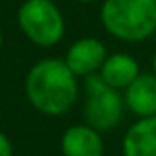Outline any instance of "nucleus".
<instances>
[{
	"instance_id": "obj_2",
	"label": "nucleus",
	"mask_w": 156,
	"mask_h": 156,
	"mask_svg": "<svg viewBox=\"0 0 156 156\" xmlns=\"http://www.w3.org/2000/svg\"><path fill=\"white\" fill-rule=\"evenodd\" d=\"M99 19L114 39L141 42L156 31V0H105Z\"/></svg>"
},
{
	"instance_id": "obj_1",
	"label": "nucleus",
	"mask_w": 156,
	"mask_h": 156,
	"mask_svg": "<svg viewBox=\"0 0 156 156\" xmlns=\"http://www.w3.org/2000/svg\"><path fill=\"white\" fill-rule=\"evenodd\" d=\"M26 98L35 110L46 116L68 112L79 96L77 75L62 59H42L35 62L24 81Z\"/></svg>"
},
{
	"instance_id": "obj_11",
	"label": "nucleus",
	"mask_w": 156,
	"mask_h": 156,
	"mask_svg": "<svg viewBox=\"0 0 156 156\" xmlns=\"http://www.w3.org/2000/svg\"><path fill=\"white\" fill-rule=\"evenodd\" d=\"M152 72L156 73V53H154V57H152Z\"/></svg>"
},
{
	"instance_id": "obj_3",
	"label": "nucleus",
	"mask_w": 156,
	"mask_h": 156,
	"mask_svg": "<svg viewBox=\"0 0 156 156\" xmlns=\"http://www.w3.org/2000/svg\"><path fill=\"white\" fill-rule=\"evenodd\" d=\"M17 22L28 41L41 48H51L64 37V17L53 0H24L17 11Z\"/></svg>"
},
{
	"instance_id": "obj_8",
	"label": "nucleus",
	"mask_w": 156,
	"mask_h": 156,
	"mask_svg": "<svg viewBox=\"0 0 156 156\" xmlns=\"http://www.w3.org/2000/svg\"><path fill=\"white\" fill-rule=\"evenodd\" d=\"M123 156H156V116L140 118L125 132Z\"/></svg>"
},
{
	"instance_id": "obj_7",
	"label": "nucleus",
	"mask_w": 156,
	"mask_h": 156,
	"mask_svg": "<svg viewBox=\"0 0 156 156\" xmlns=\"http://www.w3.org/2000/svg\"><path fill=\"white\" fill-rule=\"evenodd\" d=\"M125 105L140 118L156 116V73H140L125 88Z\"/></svg>"
},
{
	"instance_id": "obj_6",
	"label": "nucleus",
	"mask_w": 156,
	"mask_h": 156,
	"mask_svg": "<svg viewBox=\"0 0 156 156\" xmlns=\"http://www.w3.org/2000/svg\"><path fill=\"white\" fill-rule=\"evenodd\" d=\"M103 149L99 130L90 125H73L61 138L62 156H103Z\"/></svg>"
},
{
	"instance_id": "obj_4",
	"label": "nucleus",
	"mask_w": 156,
	"mask_h": 156,
	"mask_svg": "<svg viewBox=\"0 0 156 156\" xmlns=\"http://www.w3.org/2000/svg\"><path fill=\"white\" fill-rule=\"evenodd\" d=\"M87 105H85V118L87 125L103 132L114 129L125 110V98H121L119 90L108 87L99 72L87 75Z\"/></svg>"
},
{
	"instance_id": "obj_5",
	"label": "nucleus",
	"mask_w": 156,
	"mask_h": 156,
	"mask_svg": "<svg viewBox=\"0 0 156 156\" xmlns=\"http://www.w3.org/2000/svg\"><path fill=\"white\" fill-rule=\"evenodd\" d=\"M107 59V48L99 39L83 37L75 41L64 57V62L77 77H87L90 73L99 72Z\"/></svg>"
},
{
	"instance_id": "obj_12",
	"label": "nucleus",
	"mask_w": 156,
	"mask_h": 156,
	"mask_svg": "<svg viewBox=\"0 0 156 156\" xmlns=\"http://www.w3.org/2000/svg\"><path fill=\"white\" fill-rule=\"evenodd\" d=\"M77 2H81V4H90V2H96V0H77Z\"/></svg>"
},
{
	"instance_id": "obj_10",
	"label": "nucleus",
	"mask_w": 156,
	"mask_h": 156,
	"mask_svg": "<svg viewBox=\"0 0 156 156\" xmlns=\"http://www.w3.org/2000/svg\"><path fill=\"white\" fill-rule=\"evenodd\" d=\"M0 156H13L11 141L4 132H0Z\"/></svg>"
},
{
	"instance_id": "obj_9",
	"label": "nucleus",
	"mask_w": 156,
	"mask_h": 156,
	"mask_svg": "<svg viewBox=\"0 0 156 156\" xmlns=\"http://www.w3.org/2000/svg\"><path fill=\"white\" fill-rule=\"evenodd\" d=\"M99 75L108 87L125 90L140 75V64L129 53H112L107 55L103 66L99 68Z\"/></svg>"
},
{
	"instance_id": "obj_13",
	"label": "nucleus",
	"mask_w": 156,
	"mask_h": 156,
	"mask_svg": "<svg viewBox=\"0 0 156 156\" xmlns=\"http://www.w3.org/2000/svg\"><path fill=\"white\" fill-rule=\"evenodd\" d=\"M2 42H4V37H2V33H0V48H2Z\"/></svg>"
}]
</instances>
